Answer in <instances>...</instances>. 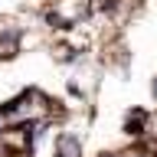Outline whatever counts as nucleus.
<instances>
[{
  "label": "nucleus",
  "instance_id": "nucleus-1",
  "mask_svg": "<svg viewBox=\"0 0 157 157\" xmlns=\"http://www.w3.org/2000/svg\"><path fill=\"white\" fill-rule=\"evenodd\" d=\"M56 151H59V157H78V141L72 134H62L56 141Z\"/></svg>",
  "mask_w": 157,
  "mask_h": 157
}]
</instances>
